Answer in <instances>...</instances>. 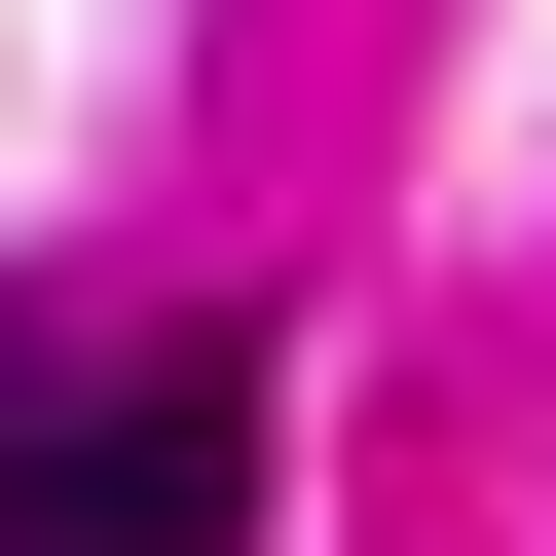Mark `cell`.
Here are the masks:
<instances>
[{"instance_id": "obj_1", "label": "cell", "mask_w": 556, "mask_h": 556, "mask_svg": "<svg viewBox=\"0 0 556 556\" xmlns=\"http://www.w3.org/2000/svg\"><path fill=\"white\" fill-rule=\"evenodd\" d=\"M0 556H260V408H186V371L75 408L38 371V408H0Z\"/></svg>"}, {"instance_id": "obj_2", "label": "cell", "mask_w": 556, "mask_h": 556, "mask_svg": "<svg viewBox=\"0 0 556 556\" xmlns=\"http://www.w3.org/2000/svg\"><path fill=\"white\" fill-rule=\"evenodd\" d=\"M0 408H38V334H0Z\"/></svg>"}]
</instances>
